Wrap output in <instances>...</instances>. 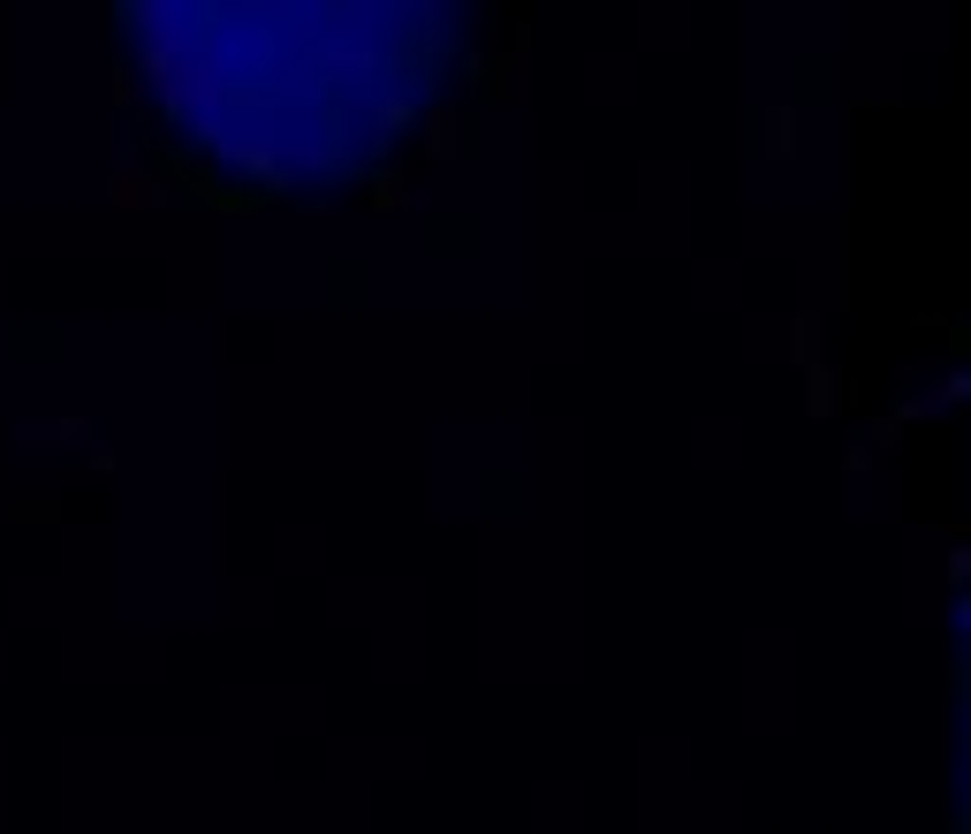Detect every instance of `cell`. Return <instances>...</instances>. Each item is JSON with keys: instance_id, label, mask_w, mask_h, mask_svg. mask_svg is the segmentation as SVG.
Wrapping results in <instances>:
<instances>
[{"instance_id": "6", "label": "cell", "mask_w": 971, "mask_h": 834, "mask_svg": "<svg viewBox=\"0 0 971 834\" xmlns=\"http://www.w3.org/2000/svg\"><path fill=\"white\" fill-rule=\"evenodd\" d=\"M812 341H820V319H812V311H797V357H812Z\"/></svg>"}, {"instance_id": "5", "label": "cell", "mask_w": 971, "mask_h": 834, "mask_svg": "<svg viewBox=\"0 0 971 834\" xmlns=\"http://www.w3.org/2000/svg\"><path fill=\"white\" fill-rule=\"evenodd\" d=\"M373 206H387V212L403 206V182H395V175H380V182H373Z\"/></svg>"}, {"instance_id": "3", "label": "cell", "mask_w": 971, "mask_h": 834, "mask_svg": "<svg viewBox=\"0 0 971 834\" xmlns=\"http://www.w3.org/2000/svg\"><path fill=\"white\" fill-rule=\"evenodd\" d=\"M790 145H797V115L774 107V115H766V152H790Z\"/></svg>"}, {"instance_id": "2", "label": "cell", "mask_w": 971, "mask_h": 834, "mask_svg": "<svg viewBox=\"0 0 971 834\" xmlns=\"http://www.w3.org/2000/svg\"><path fill=\"white\" fill-rule=\"evenodd\" d=\"M804 410H812V417H828V410H835V373H828V365H812V387H804Z\"/></svg>"}, {"instance_id": "4", "label": "cell", "mask_w": 971, "mask_h": 834, "mask_svg": "<svg viewBox=\"0 0 971 834\" xmlns=\"http://www.w3.org/2000/svg\"><path fill=\"white\" fill-rule=\"evenodd\" d=\"M433 152H440V160L456 152V122H448V115H433Z\"/></svg>"}, {"instance_id": "1", "label": "cell", "mask_w": 971, "mask_h": 834, "mask_svg": "<svg viewBox=\"0 0 971 834\" xmlns=\"http://www.w3.org/2000/svg\"><path fill=\"white\" fill-rule=\"evenodd\" d=\"M107 206H115V212H145V206H160V198H152L145 175H115V198H107Z\"/></svg>"}]
</instances>
